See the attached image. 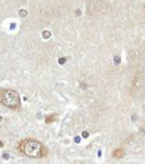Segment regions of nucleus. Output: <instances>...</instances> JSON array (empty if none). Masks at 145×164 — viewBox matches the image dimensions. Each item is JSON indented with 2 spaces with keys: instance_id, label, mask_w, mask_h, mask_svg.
<instances>
[{
  "instance_id": "1",
  "label": "nucleus",
  "mask_w": 145,
  "mask_h": 164,
  "mask_svg": "<svg viewBox=\"0 0 145 164\" xmlns=\"http://www.w3.org/2000/svg\"><path fill=\"white\" fill-rule=\"evenodd\" d=\"M22 151L30 158H39L43 154V145L36 140H28L23 145Z\"/></svg>"
},
{
  "instance_id": "2",
  "label": "nucleus",
  "mask_w": 145,
  "mask_h": 164,
  "mask_svg": "<svg viewBox=\"0 0 145 164\" xmlns=\"http://www.w3.org/2000/svg\"><path fill=\"white\" fill-rule=\"evenodd\" d=\"M2 103L10 108H18L20 106V96L15 91L9 90L6 91L2 95Z\"/></svg>"
},
{
  "instance_id": "3",
  "label": "nucleus",
  "mask_w": 145,
  "mask_h": 164,
  "mask_svg": "<svg viewBox=\"0 0 145 164\" xmlns=\"http://www.w3.org/2000/svg\"><path fill=\"white\" fill-rule=\"evenodd\" d=\"M43 36L45 38H48L50 36V33L48 32V31H45V32H43Z\"/></svg>"
},
{
  "instance_id": "4",
  "label": "nucleus",
  "mask_w": 145,
  "mask_h": 164,
  "mask_svg": "<svg viewBox=\"0 0 145 164\" xmlns=\"http://www.w3.org/2000/svg\"><path fill=\"white\" fill-rule=\"evenodd\" d=\"M20 15H21V16H25V15H26V11L21 10V11H20Z\"/></svg>"
},
{
  "instance_id": "5",
  "label": "nucleus",
  "mask_w": 145,
  "mask_h": 164,
  "mask_svg": "<svg viewBox=\"0 0 145 164\" xmlns=\"http://www.w3.org/2000/svg\"><path fill=\"white\" fill-rule=\"evenodd\" d=\"M65 58H61V59H59V64H61V65H62V64H65Z\"/></svg>"
},
{
  "instance_id": "6",
  "label": "nucleus",
  "mask_w": 145,
  "mask_h": 164,
  "mask_svg": "<svg viewBox=\"0 0 145 164\" xmlns=\"http://www.w3.org/2000/svg\"><path fill=\"white\" fill-rule=\"evenodd\" d=\"M74 141H75L76 143H79V142L81 141V137H75V139H74Z\"/></svg>"
},
{
  "instance_id": "7",
  "label": "nucleus",
  "mask_w": 145,
  "mask_h": 164,
  "mask_svg": "<svg viewBox=\"0 0 145 164\" xmlns=\"http://www.w3.org/2000/svg\"><path fill=\"white\" fill-rule=\"evenodd\" d=\"M82 136H83L84 138H87V137H88V132H86V131H84L83 135H82Z\"/></svg>"
},
{
  "instance_id": "8",
  "label": "nucleus",
  "mask_w": 145,
  "mask_h": 164,
  "mask_svg": "<svg viewBox=\"0 0 145 164\" xmlns=\"http://www.w3.org/2000/svg\"><path fill=\"white\" fill-rule=\"evenodd\" d=\"M116 64H119V58L116 57Z\"/></svg>"
},
{
  "instance_id": "9",
  "label": "nucleus",
  "mask_w": 145,
  "mask_h": 164,
  "mask_svg": "<svg viewBox=\"0 0 145 164\" xmlns=\"http://www.w3.org/2000/svg\"><path fill=\"white\" fill-rule=\"evenodd\" d=\"M4 159H9V155H7V154H4Z\"/></svg>"
},
{
  "instance_id": "10",
  "label": "nucleus",
  "mask_w": 145,
  "mask_h": 164,
  "mask_svg": "<svg viewBox=\"0 0 145 164\" xmlns=\"http://www.w3.org/2000/svg\"><path fill=\"white\" fill-rule=\"evenodd\" d=\"M1 119H2V117H1V116H0V120H1Z\"/></svg>"
}]
</instances>
